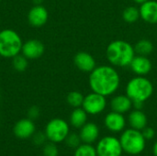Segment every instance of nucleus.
<instances>
[{"label": "nucleus", "instance_id": "nucleus-1", "mask_svg": "<svg viewBox=\"0 0 157 156\" xmlns=\"http://www.w3.org/2000/svg\"><path fill=\"white\" fill-rule=\"evenodd\" d=\"M89 86L93 92L104 97L113 95L120 87L121 77L113 66H97L89 74Z\"/></svg>", "mask_w": 157, "mask_h": 156}, {"label": "nucleus", "instance_id": "nucleus-2", "mask_svg": "<svg viewBox=\"0 0 157 156\" xmlns=\"http://www.w3.org/2000/svg\"><path fill=\"white\" fill-rule=\"evenodd\" d=\"M106 56L112 66L126 67L135 56L134 47L125 40H113L107 47Z\"/></svg>", "mask_w": 157, "mask_h": 156}, {"label": "nucleus", "instance_id": "nucleus-3", "mask_svg": "<svg viewBox=\"0 0 157 156\" xmlns=\"http://www.w3.org/2000/svg\"><path fill=\"white\" fill-rule=\"evenodd\" d=\"M154 93L152 82L145 76L137 75L132 78L126 86V95L132 102L147 101Z\"/></svg>", "mask_w": 157, "mask_h": 156}, {"label": "nucleus", "instance_id": "nucleus-4", "mask_svg": "<svg viewBox=\"0 0 157 156\" xmlns=\"http://www.w3.org/2000/svg\"><path fill=\"white\" fill-rule=\"evenodd\" d=\"M119 139L123 153L130 155L141 154L146 147V140L142 131L132 128L125 129Z\"/></svg>", "mask_w": 157, "mask_h": 156}, {"label": "nucleus", "instance_id": "nucleus-5", "mask_svg": "<svg viewBox=\"0 0 157 156\" xmlns=\"http://www.w3.org/2000/svg\"><path fill=\"white\" fill-rule=\"evenodd\" d=\"M23 41L17 32L11 29L0 31V56L12 59L21 53Z\"/></svg>", "mask_w": 157, "mask_h": 156}, {"label": "nucleus", "instance_id": "nucleus-6", "mask_svg": "<svg viewBox=\"0 0 157 156\" xmlns=\"http://www.w3.org/2000/svg\"><path fill=\"white\" fill-rule=\"evenodd\" d=\"M44 133L47 140H49L51 143H60L64 142L70 133V127L68 122H66L64 120L55 118L47 123Z\"/></svg>", "mask_w": 157, "mask_h": 156}, {"label": "nucleus", "instance_id": "nucleus-7", "mask_svg": "<svg viewBox=\"0 0 157 156\" xmlns=\"http://www.w3.org/2000/svg\"><path fill=\"white\" fill-rule=\"evenodd\" d=\"M98 156H121L123 150L119 138L114 136H105L101 138L97 145Z\"/></svg>", "mask_w": 157, "mask_h": 156}, {"label": "nucleus", "instance_id": "nucleus-8", "mask_svg": "<svg viewBox=\"0 0 157 156\" xmlns=\"http://www.w3.org/2000/svg\"><path fill=\"white\" fill-rule=\"evenodd\" d=\"M107 107V99L106 97L98 94L96 92L89 93L85 96L82 108L88 115L96 116L102 113Z\"/></svg>", "mask_w": 157, "mask_h": 156}, {"label": "nucleus", "instance_id": "nucleus-9", "mask_svg": "<svg viewBox=\"0 0 157 156\" xmlns=\"http://www.w3.org/2000/svg\"><path fill=\"white\" fill-rule=\"evenodd\" d=\"M126 124H127V121L123 114H121L112 110L109 112L104 119L105 127L113 133L122 132L126 128Z\"/></svg>", "mask_w": 157, "mask_h": 156}, {"label": "nucleus", "instance_id": "nucleus-10", "mask_svg": "<svg viewBox=\"0 0 157 156\" xmlns=\"http://www.w3.org/2000/svg\"><path fill=\"white\" fill-rule=\"evenodd\" d=\"M45 51L44 44L36 39H31L23 42L21 53L29 60H36L40 58Z\"/></svg>", "mask_w": 157, "mask_h": 156}, {"label": "nucleus", "instance_id": "nucleus-11", "mask_svg": "<svg viewBox=\"0 0 157 156\" xmlns=\"http://www.w3.org/2000/svg\"><path fill=\"white\" fill-rule=\"evenodd\" d=\"M49 17V13L47 9L41 5H35L30 8L28 13L29 23L35 28H40L44 26Z\"/></svg>", "mask_w": 157, "mask_h": 156}, {"label": "nucleus", "instance_id": "nucleus-12", "mask_svg": "<svg viewBox=\"0 0 157 156\" xmlns=\"http://www.w3.org/2000/svg\"><path fill=\"white\" fill-rule=\"evenodd\" d=\"M36 127L32 120L30 119H22L16 122L13 132L15 136L21 140H26L33 136L35 133Z\"/></svg>", "mask_w": 157, "mask_h": 156}, {"label": "nucleus", "instance_id": "nucleus-13", "mask_svg": "<svg viewBox=\"0 0 157 156\" xmlns=\"http://www.w3.org/2000/svg\"><path fill=\"white\" fill-rule=\"evenodd\" d=\"M74 63L76 68L85 73H91L96 67L95 58L86 51H79L75 55Z\"/></svg>", "mask_w": 157, "mask_h": 156}, {"label": "nucleus", "instance_id": "nucleus-14", "mask_svg": "<svg viewBox=\"0 0 157 156\" xmlns=\"http://www.w3.org/2000/svg\"><path fill=\"white\" fill-rule=\"evenodd\" d=\"M129 66L135 74L141 76L147 75L152 70L151 61L147 56L143 55H135Z\"/></svg>", "mask_w": 157, "mask_h": 156}, {"label": "nucleus", "instance_id": "nucleus-15", "mask_svg": "<svg viewBox=\"0 0 157 156\" xmlns=\"http://www.w3.org/2000/svg\"><path fill=\"white\" fill-rule=\"evenodd\" d=\"M78 134L83 143L93 144L98 140L99 128L94 122H86L83 127L80 128Z\"/></svg>", "mask_w": 157, "mask_h": 156}, {"label": "nucleus", "instance_id": "nucleus-16", "mask_svg": "<svg viewBox=\"0 0 157 156\" xmlns=\"http://www.w3.org/2000/svg\"><path fill=\"white\" fill-rule=\"evenodd\" d=\"M139 10L140 17L144 21L149 24H157V1H146L141 5Z\"/></svg>", "mask_w": 157, "mask_h": 156}, {"label": "nucleus", "instance_id": "nucleus-17", "mask_svg": "<svg viewBox=\"0 0 157 156\" xmlns=\"http://www.w3.org/2000/svg\"><path fill=\"white\" fill-rule=\"evenodd\" d=\"M110 108L112 111L125 114L132 108V100L127 95L115 96L110 100Z\"/></svg>", "mask_w": 157, "mask_h": 156}, {"label": "nucleus", "instance_id": "nucleus-18", "mask_svg": "<svg viewBox=\"0 0 157 156\" xmlns=\"http://www.w3.org/2000/svg\"><path fill=\"white\" fill-rule=\"evenodd\" d=\"M128 122L131 128L143 131L148 124L147 116L142 109H134L130 112L128 117Z\"/></svg>", "mask_w": 157, "mask_h": 156}, {"label": "nucleus", "instance_id": "nucleus-19", "mask_svg": "<svg viewBox=\"0 0 157 156\" xmlns=\"http://www.w3.org/2000/svg\"><path fill=\"white\" fill-rule=\"evenodd\" d=\"M87 115L82 107L74 108L70 115V124L75 129H80L87 122Z\"/></svg>", "mask_w": 157, "mask_h": 156}, {"label": "nucleus", "instance_id": "nucleus-20", "mask_svg": "<svg viewBox=\"0 0 157 156\" xmlns=\"http://www.w3.org/2000/svg\"><path fill=\"white\" fill-rule=\"evenodd\" d=\"M134 51L137 55L148 56L154 51V45L152 41L146 39L140 40L134 46Z\"/></svg>", "mask_w": 157, "mask_h": 156}, {"label": "nucleus", "instance_id": "nucleus-21", "mask_svg": "<svg viewBox=\"0 0 157 156\" xmlns=\"http://www.w3.org/2000/svg\"><path fill=\"white\" fill-rule=\"evenodd\" d=\"M122 17H123L124 21L127 23H130V24L134 23L141 17L140 10H139V8H137L136 6H128L124 9V11L122 13Z\"/></svg>", "mask_w": 157, "mask_h": 156}, {"label": "nucleus", "instance_id": "nucleus-22", "mask_svg": "<svg viewBox=\"0 0 157 156\" xmlns=\"http://www.w3.org/2000/svg\"><path fill=\"white\" fill-rule=\"evenodd\" d=\"M84 97H85V96L79 91H71L66 97V101H67L68 105L74 108H81L83 105Z\"/></svg>", "mask_w": 157, "mask_h": 156}, {"label": "nucleus", "instance_id": "nucleus-23", "mask_svg": "<svg viewBox=\"0 0 157 156\" xmlns=\"http://www.w3.org/2000/svg\"><path fill=\"white\" fill-rule=\"evenodd\" d=\"M12 66L17 72H24L29 67V59L19 53L12 58Z\"/></svg>", "mask_w": 157, "mask_h": 156}, {"label": "nucleus", "instance_id": "nucleus-24", "mask_svg": "<svg viewBox=\"0 0 157 156\" xmlns=\"http://www.w3.org/2000/svg\"><path fill=\"white\" fill-rule=\"evenodd\" d=\"M74 156H98L96 147L88 143H81L75 150Z\"/></svg>", "mask_w": 157, "mask_h": 156}, {"label": "nucleus", "instance_id": "nucleus-25", "mask_svg": "<svg viewBox=\"0 0 157 156\" xmlns=\"http://www.w3.org/2000/svg\"><path fill=\"white\" fill-rule=\"evenodd\" d=\"M64 142H65V143H66V145L68 147L74 148V149L77 148L82 143V141L80 139L79 134L75 133V132L74 133H69Z\"/></svg>", "mask_w": 157, "mask_h": 156}, {"label": "nucleus", "instance_id": "nucleus-26", "mask_svg": "<svg viewBox=\"0 0 157 156\" xmlns=\"http://www.w3.org/2000/svg\"><path fill=\"white\" fill-rule=\"evenodd\" d=\"M43 156H58L59 155V150L56 146V143H46L43 147Z\"/></svg>", "mask_w": 157, "mask_h": 156}, {"label": "nucleus", "instance_id": "nucleus-27", "mask_svg": "<svg viewBox=\"0 0 157 156\" xmlns=\"http://www.w3.org/2000/svg\"><path fill=\"white\" fill-rule=\"evenodd\" d=\"M142 133H143V135H144V139L146 141H151L155 136V129L152 128V127H148V126H146L142 131Z\"/></svg>", "mask_w": 157, "mask_h": 156}, {"label": "nucleus", "instance_id": "nucleus-28", "mask_svg": "<svg viewBox=\"0 0 157 156\" xmlns=\"http://www.w3.org/2000/svg\"><path fill=\"white\" fill-rule=\"evenodd\" d=\"M40 117V108L37 106H32L28 110V118L34 120Z\"/></svg>", "mask_w": 157, "mask_h": 156}, {"label": "nucleus", "instance_id": "nucleus-29", "mask_svg": "<svg viewBox=\"0 0 157 156\" xmlns=\"http://www.w3.org/2000/svg\"><path fill=\"white\" fill-rule=\"evenodd\" d=\"M46 139H47V138H46L45 133L37 132V133H34V134H33V142H34V143L37 144V145H41V144H43Z\"/></svg>", "mask_w": 157, "mask_h": 156}, {"label": "nucleus", "instance_id": "nucleus-30", "mask_svg": "<svg viewBox=\"0 0 157 156\" xmlns=\"http://www.w3.org/2000/svg\"><path fill=\"white\" fill-rule=\"evenodd\" d=\"M153 154H154L155 156H157V141L154 143V146H153Z\"/></svg>", "mask_w": 157, "mask_h": 156}, {"label": "nucleus", "instance_id": "nucleus-31", "mask_svg": "<svg viewBox=\"0 0 157 156\" xmlns=\"http://www.w3.org/2000/svg\"><path fill=\"white\" fill-rule=\"evenodd\" d=\"M135 3H137V4H140V5H142V4H144V3H145L146 1H148V0H133Z\"/></svg>", "mask_w": 157, "mask_h": 156}, {"label": "nucleus", "instance_id": "nucleus-32", "mask_svg": "<svg viewBox=\"0 0 157 156\" xmlns=\"http://www.w3.org/2000/svg\"><path fill=\"white\" fill-rule=\"evenodd\" d=\"M32 1H33V3L35 5H40L41 2H42V0H32Z\"/></svg>", "mask_w": 157, "mask_h": 156}]
</instances>
